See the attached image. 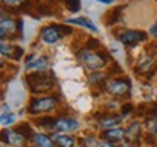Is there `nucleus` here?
Returning <instances> with one entry per match:
<instances>
[{
	"label": "nucleus",
	"mask_w": 157,
	"mask_h": 147,
	"mask_svg": "<svg viewBox=\"0 0 157 147\" xmlns=\"http://www.w3.org/2000/svg\"><path fill=\"white\" fill-rule=\"evenodd\" d=\"M28 83L32 93H42L50 91L54 86V77L44 72H35L32 74H28Z\"/></svg>",
	"instance_id": "1"
},
{
	"label": "nucleus",
	"mask_w": 157,
	"mask_h": 147,
	"mask_svg": "<svg viewBox=\"0 0 157 147\" xmlns=\"http://www.w3.org/2000/svg\"><path fill=\"white\" fill-rule=\"evenodd\" d=\"M16 130L19 131V133H22L23 136L26 137V138H31V137H34V134H32V130H31V125L29 124H21L16 127Z\"/></svg>",
	"instance_id": "22"
},
{
	"label": "nucleus",
	"mask_w": 157,
	"mask_h": 147,
	"mask_svg": "<svg viewBox=\"0 0 157 147\" xmlns=\"http://www.w3.org/2000/svg\"><path fill=\"white\" fill-rule=\"evenodd\" d=\"M150 32H151V34L157 38V23H154V25L151 26V29H150Z\"/></svg>",
	"instance_id": "29"
},
{
	"label": "nucleus",
	"mask_w": 157,
	"mask_h": 147,
	"mask_svg": "<svg viewBox=\"0 0 157 147\" xmlns=\"http://www.w3.org/2000/svg\"><path fill=\"white\" fill-rule=\"evenodd\" d=\"M58 99L54 96H45V98H35L29 102L28 111L29 114H41V112H50L56 108Z\"/></svg>",
	"instance_id": "3"
},
{
	"label": "nucleus",
	"mask_w": 157,
	"mask_h": 147,
	"mask_svg": "<svg viewBox=\"0 0 157 147\" xmlns=\"http://www.w3.org/2000/svg\"><path fill=\"white\" fill-rule=\"evenodd\" d=\"M96 147H115V144H113L112 141H101V143H98L96 144Z\"/></svg>",
	"instance_id": "28"
},
{
	"label": "nucleus",
	"mask_w": 157,
	"mask_h": 147,
	"mask_svg": "<svg viewBox=\"0 0 157 147\" xmlns=\"http://www.w3.org/2000/svg\"><path fill=\"white\" fill-rule=\"evenodd\" d=\"M102 137H103L105 140H108V141L117 143V141H119V140H122V137H125V131H124L122 128L115 127V128H109V130H106L103 134H102Z\"/></svg>",
	"instance_id": "12"
},
{
	"label": "nucleus",
	"mask_w": 157,
	"mask_h": 147,
	"mask_svg": "<svg viewBox=\"0 0 157 147\" xmlns=\"http://www.w3.org/2000/svg\"><path fill=\"white\" fill-rule=\"evenodd\" d=\"M98 2H101V3H105V5H109V3H112L113 0H98Z\"/></svg>",
	"instance_id": "31"
},
{
	"label": "nucleus",
	"mask_w": 157,
	"mask_h": 147,
	"mask_svg": "<svg viewBox=\"0 0 157 147\" xmlns=\"http://www.w3.org/2000/svg\"><path fill=\"white\" fill-rule=\"evenodd\" d=\"M74 138L70 136H56V144L58 147H74Z\"/></svg>",
	"instance_id": "18"
},
{
	"label": "nucleus",
	"mask_w": 157,
	"mask_h": 147,
	"mask_svg": "<svg viewBox=\"0 0 157 147\" xmlns=\"http://www.w3.org/2000/svg\"><path fill=\"white\" fill-rule=\"evenodd\" d=\"M32 140H34L35 147H56L54 141H52L47 134H42V133H36V134H34Z\"/></svg>",
	"instance_id": "15"
},
{
	"label": "nucleus",
	"mask_w": 157,
	"mask_h": 147,
	"mask_svg": "<svg viewBox=\"0 0 157 147\" xmlns=\"http://www.w3.org/2000/svg\"><path fill=\"white\" fill-rule=\"evenodd\" d=\"M15 121H16V117H15L13 114H10V112L2 114V125H3V127H6V125H12Z\"/></svg>",
	"instance_id": "23"
},
{
	"label": "nucleus",
	"mask_w": 157,
	"mask_h": 147,
	"mask_svg": "<svg viewBox=\"0 0 157 147\" xmlns=\"http://www.w3.org/2000/svg\"><path fill=\"white\" fill-rule=\"evenodd\" d=\"M121 119L122 117L119 115V117H115V115H101V118H99V125H101L102 128H115L117 125H119L121 122Z\"/></svg>",
	"instance_id": "11"
},
{
	"label": "nucleus",
	"mask_w": 157,
	"mask_h": 147,
	"mask_svg": "<svg viewBox=\"0 0 157 147\" xmlns=\"http://www.w3.org/2000/svg\"><path fill=\"white\" fill-rule=\"evenodd\" d=\"M38 124L41 127H47V128H52V124H54V118H50V117H45V118L39 119Z\"/></svg>",
	"instance_id": "25"
},
{
	"label": "nucleus",
	"mask_w": 157,
	"mask_h": 147,
	"mask_svg": "<svg viewBox=\"0 0 157 147\" xmlns=\"http://www.w3.org/2000/svg\"><path fill=\"white\" fill-rule=\"evenodd\" d=\"M101 47V42L95 38H89L87 41V44H86V48H89V50H95V48H99Z\"/></svg>",
	"instance_id": "26"
},
{
	"label": "nucleus",
	"mask_w": 157,
	"mask_h": 147,
	"mask_svg": "<svg viewBox=\"0 0 157 147\" xmlns=\"http://www.w3.org/2000/svg\"><path fill=\"white\" fill-rule=\"evenodd\" d=\"M77 57L84 64V67H87L89 70H98V68H102L106 64V56L105 54L95 52L93 50H89V48L80 50Z\"/></svg>",
	"instance_id": "2"
},
{
	"label": "nucleus",
	"mask_w": 157,
	"mask_h": 147,
	"mask_svg": "<svg viewBox=\"0 0 157 147\" xmlns=\"http://www.w3.org/2000/svg\"><path fill=\"white\" fill-rule=\"evenodd\" d=\"M66 5H67L68 10L71 12L80 10V0H66Z\"/></svg>",
	"instance_id": "24"
},
{
	"label": "nucleus",
	"mask_w": 157,
	"mask_h": 147,
	"mask_svg": "<svg viewBox=\"0 0 157 147\" xmlns=\"http://www.w3.org/2000/svg\"><path fill=\"white\" fill-rule=\"evenodd\" d=\"M22 25H23V22L19 19V21H17V31H19V34L21 35H22Z\"/></svg>",
	"instance_id": "30"
},
{
	"label": "nucleus",
	"mask_w": 157,
	"mask_h": 147,
	"mask_svg": "<svg viewBox=\"0 0 157 147\" xmlns=\"http://www.w3.org/2000/svg\"><path fill=\"white\" fill-rule=\"evenodd\" d=\"M48 67V63L45 57H38V56H29L26 58V70L31 72H44Z\"/></svg>",
	"instance_id": "9"
},
{
	"label": "nucleus",
	"mask_w": 157,
	"mask_h": 147,
	"mask_svg": "<svg viewBox=\"0 0 157 147\" xmlns=\"http://www.w3.org/2000/svg\"><path fill=\"white\" fill-rule=\"evenodd\" d=\"M2 2L7 7H16V9H23V7L28 6L26 0H2Z\"/></svg>",
	"instance_id": "20"
},
{
	"label": "nucleus",
	"mask_w": 157,
	"mask_h": 147,
	"mask_svg": "<svg viewBox=\"0 0 157 147\" xmlns=\"http://www.w3.org/2000/svg\"><path fill=\"white\" fill-rule=\"evenodd\" d=\"M129 89H131L129 82L124 79H112L106 83V91L113 96H122L125 93H128Z\"/></svg>",
	"instance_id": "5"
},
{
	"label": "nucleus",
	"mask_w": 157,
	"mask_h": 147,
	"mask_svg": "<svg viewBox=\"0 0 157 147\" xmlns=\"http://www.w3.org/2000/svg\"><path fill=\"white\" fill-rule=\"evenodd\" d=\"M132 109H134V106L131 105V103H127V105H124L122 106V111H121V117H127L129 112H132Z\"/></svg>",
	"instance_id": "27"
},
{
	"label": "nucleus",
	"mask_w": 157,
	"mask_h": 147,
	"mask_svg": "<svg viewBox=\"0 0 157 147\" xmlns=\"http://www.w3.org/2000/svg\"><path fill=\"white\" fill-rule=\"evenodd\" d=\"M146 125H147V131H148V136L157 137V109L151 111L150 115L146 119Z\"/></svg>",
	"instance_id": "14"
},
{
	"label": "nucleus",
	"mask_w": 157,
	"mask_h": 147,
	"mask_svg": "<svg viewBox=\"0 0 157 147\" xmlns=\"http://www.w3.org/2000/svg\"><path fill=\"white\" fill-rule=\"evenodd\" d=\"M63 31L60 28V25H50L41 31V40L45 44H56L61 40Z\"/></svg>",
	"instance_id": "7"
},
{
	"label": "nucleus",
	"mask_w": 157,
	"mask_h": 147,
	"mask_svg": "<svg viewBox=\"0 0 157 147\" xmlns=\"http://www.w3.org/2000/svg\"><path fill=\"white\" fill-rule=\"evenodd\" d=\"M140 122L138 121H134L132 124H129V127L127 128L125 131V137L128 138L129 141H138V138H140Z\"/></svg>",
	"instance_id": "16"
},
{
	"label": "nucleus",
	"mask_w": 157,
	"mask_h": 147,
	"mask_svg": "<svg viewBox=\"0 0 157 147\" xmlns=\"http://www.w3.org/2000/svg\"><path fill=\"white\" fill-rule=\"evenodd\" d=\"M124 10V6H118L115 9H112V12H109L108 13V19H106V25H111V23H115L118 22L119 19H121V13Z\"/></svg>",
	"instance_id": "19"
},
{
	"label": "nucleus",
	"mask_w": 157,
	"mask_h": 147,
	"mask_svg": "<svg viewBox=\"0 0 157 147\" xmlns=\"http://www.w3.org/2000/svg\"><path fill=\"white\" fill-rule=\"evenodd\" d=\"M118 40L121 44L127 47L137 45L138 42L147 40V34L144 31H132V29H125L121 34L118 35Z\"/></svg>",
	"instance_id": "4"
},
{
	"label": "nucleus",
	"mask_w": 157,
	"mask_h": 147,
	"mask_svg": "<svg viewBox=\"0 0 157 147\" xmlns=\"http://www.w3.org/2000/svg\"><path fill=\"white\" fill-rule=\"evenodd\" d=\"M151 66H153V58L150 56H147L146 58L140 60V63H138V70H141V72H147Z\"/></svg>",
	"instance_id": "21"
},
{
	"label": "nucleus",
	"mask_w": 157,
	"mask_h": 147,
	"mask_svg": "<svg viewBox=\"0 0 157 147\" xmlns=\"http://www.w3.org/2000/svg\"><path fill=\"white\" fill-rule=\"evenodd\" d=\"M15 26H17V21L15 22L13 19H10V17H7V19H6L5 15H3V16H2V38L5 40L6 34L7 35L13 34V32L17 29V28H15Z\"/></svg>",
	"instance_id": "13"
},
{
	"label": "nucleus",
	"mask_w": 157,
	"mask_h": 147,
	"mask_svg": "<svg viewBox=\"0 0 157 147\" xmlns=\"http://www.w3.org/2000/svg\"><path fill=\"white\" fill-rule=\"evenodd\" d=\"M2 140H3V143H7L12 146H22L28 141V138L22 133H19L16 128L15 130H5L2 133Z\"/></svg>",
	"instance_id": "8"
},
{
	"label": "nucleus",
	"mask_w": 157,
	"mask_h": 147,
	"mask_svg": "<svg viewBox=\"0 0 157 147\" xmlns=\"http://www.w3.org/2000/svg\"><path fill=\"white\" fill-rule=\"evenodd\" d=\"M78 128V121L74 118H68V117H61V118L54 119V124L51 130L58 131V133H70V131H76Z\"/></svg>",
	"instance_id": "6"
},
{
	"label": "nucleus",
	"mask_w": 157,
	"mask_h": 147,
	"mask_svg": "<svg viewBox=\"0 0 157 147\" xmlns=\"http://www.w3.org/2000/svg\"><path fill=\"white\" fill-rule=\"evenodd\" d=\"M2 56L3 57H9V58H13V60H19L21 57L23 56V50L19 48V47H15L12 44H6L5 41H2Z\"/></svg>",
	"instance_id": "10"
},
{
	"label": "nucleus",
	"mask_w": 157,
	"mask_h": 147,
	"mask_svg": "<svg viewBox=\"0 0 157 147\" xmlns=\"http://www.w3.org/2000/svg\"><path fill=\"white\" fill-rule=\"evenodd\" d=\"M67 23L80 25V26H84V28L90 29V31H93V32H96V31H98V28L95 26V23H92L87 17H84V16H82V17H71V19H68V21H67Z\"/></svg>",
	"instance_id": "17"
}]
</instances>
